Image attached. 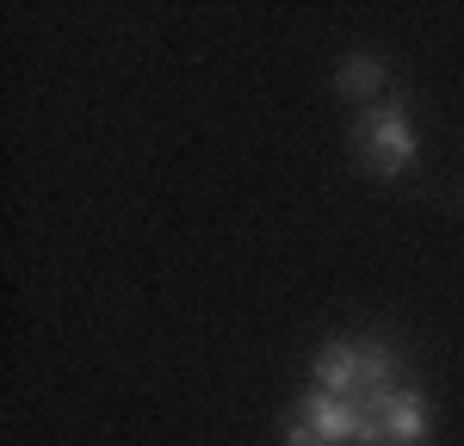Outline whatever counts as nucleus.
Instances as JSON below:
<instances>
[{"mask_svg":"<svg viewBox=\"0 0 464 446\" xmlns=\"http://www.w3.org/2000/svg\"><path fill=\"white\" fill-rule=\"evenodd\" d=\"M391 372H396V354L384 341H328L316 354V391L365 403V397L391 391Z\"/></svg>","mask_w":464,"mask_h":446,"instance_id":"obj_1","label":"nucleus"},{"mask_svg":"<svg viewBox=\"0 0 464 446\" xmlns=\"http://www.w3.org/2000/svg\"><path fill=\"white\" fill-rule=\"evenodd\" d=\"M353 155L365 161V174H378V180H396V174H409V168H415V155H421L409 112H402V106L365 112V118L353 124Z\"/></svg>","mask_w":464,"mask_h":446,"instance_id":"obj_2","label":"nucleus"},{"mask_svg":"<svg viewBox=\"0 0 464 446\" xmlns=\"http://www.w3.org/2000/svg\"><path fill=\"white\" fill-rule=\"evenodd\" d=\"M428 403H421V391H378V397H365L359 403V434L353 446H428Z\"/></svg>","mask_w":464,"mask_h":446,"instance_id":"obj_3","label":"nucleus"},{"mask_svg":"<svg viewBox=\"0 0 464 446\" xmlns=\"http://www.w3.org/2000/svg\"><path fill=\"white\" fill-rule=\"evenodd\" d=\"M359 434V403L310 391L304 403L285 415V446H353Z\"/></svg>","mask_w":464,"mask_h":446,"instance_id":"obj_4","label":"nucleus"},{"mask_svg":"<svg viewBox=\"0 0 464 446\" xmlns=\"http://www.w3.org/2000/svg\"><path fill=\"white\" fill-rule=\"evenodd\" d=\"M384 87V63L378 56H347L341 74H334V93H347V100H365V93H378Z\"/></svg>","mask_w":464,"mask_h":446,"instance_id":"obj_5","label":"nucleus"}]
</instances>
